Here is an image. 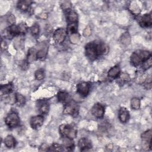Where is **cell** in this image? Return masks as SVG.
I'll return each mask as SVG.
<instances>
[{
	"mask_svg": "<svg viewBox=\"0 0 152 152\" xmlns=\"http://www.w3.org/2000/svg\"><path fill=\"white\" fill-rule=\"evenodd\" d=\"M90 86L87 82H81L77 84V91L82 97H86L90 92Z\"/></svg>",
	"mask_w": 152,
	"mask_h": 152,
	"instance_id": "obj_8",
	"label": "cell"
},
{
	"mask_svg": "<svg viewBox=\"0 0 152 152\" xmlns=\"http://www.w3.org/2000/svg\"><path fill=\"white\" fill-rule=\"evenodd\" d=\"M43 117L42 115H37L32 117L30 119V124L31 127L34 129H36L40 128L43 124Z\"/></svg>",
	"mask_w": 152,
	"mask_h": 152,
	"instance_id": "obj_11",
	"label": "cell"
},
{
	"mask_svg": "<svg viewBox=\"0 0 152 152\" xmlns=\"http://www.w3.org/2000/svg\"><path fill=\"white\" fill-rule=\"evenodd\" d=\"M138 75H136L135 77V80L137 83H144L146 80L147 79V75L144 73V72H138Z\"/></svg>",
	"mask_w": 152,
	"mask_h": 152,
	"instance_id": "obj_27",
	"label": "cell"
},
{
	"mask_svg": "<svg viewBox=\"0 0 152 152\" xmlns=\"http://www.w3.org/2000/svg\"><path fill=\"white\" fill-rule=\"evenodd\" d=\"M78 145L80 150L83 151L90 150L92 148V145L90 140L87 138H81L78 141Z\"/></svg>",
	"mask_w": 152,
	"mask_h": 152,
	"instance_id": "obj_12",
	"label": "cell"
},
{
	"mask_svg": "<svg viewBox=\"0 0 152 152\" xmlns=\"http://www.w3.org/2000/svg\"><path fill=\"white\" fill-rule=\"evenodd\" d=\"M4 144L8 148L14 147L16 144V141L12 135H8L4 139Z\"/></svg>",
	"mask_w": 152,
	"mask_h": 152,
	"instance_id": "obj_22",
	"label": "cell"
},
{
	"mask_svg": "<svg viewBox=\"0 0 152 152\" xmlns=\"http://www.w3.org/2000/svg\"><path fill=\"white\" fill-rule=\"evenodd\" d=\"M58 101L62 103H67L70 100V97L68 93L64 91H59L57 94Z\"/></svg>",
	"mask_w": 152,
	"mask_h": 152,
	"instance_id": "obj_20",
	"label": "cell"
},
{
	"mask_svg": "<svg viewBox=\"0 0 152 152\" xmlns=\"http://www.w3.org/2000/svg\"><path fill=\"white\" fill-rule=\"evenodd\" d=\"M26 103V99L25 97L21 94L17 93L16 94V102L15 103L18 106H23Z\"/></svg>",
	"mask_w": 152,
	"mask_h": 152,
	"instance_id": "obj_30",
	"label": "cell"
},
{
	"mask_svg": "<svg viewBox=\"0 0 152 152\" xmlns=\"http://www.w3.org/2000/svg\"><path fill=\"white\" fill-rule=\"evenodd\" d=\"M49 147L46 144H42L39 147L40 151H49Z\"/></svg>",
	"mask_w": 152,
	"mask_h": 152,
	"instance_id": "obj_40",
	"label": "cell"
},
{
	"mask_svg": "<svg viewBox=\"0 0 152 152\" xmlns=\"http://www.w3.org/2000/svg\"><path fill=\"white\" fill-rule=\"evenodd\" d=\"M63 145H64V147L66 148L67 150H72L74 147L72 139H71L67 137H64Z\"/></svg>",
	"mask_w": 152,
	"mask_h": 152,
	"instance_id": "obj_24",
	"label": "cell"
},
{
	"mask_svg": "<svg viewBox=\"0 0 152 152\" xmlns=\"http://www.w3.org/2000/svg\"><path fill=\"white\" fill-rule=\"evenodd\" d=\"M121 42L124 45H128L131 42V37L128 33H124L121 37Z\"/></svg>",
	"mask_w": 152,
	"mask_h": 152,
	"instance_id": "obj_28",
	"label": "cell"
},
{
	"mask_svg": "<svg viewBox=\"0 0 152 152\" xmlns=\"http://www.w3.org/2000/svg\"><path fill=\"white\" fill-rule=\"evenodd\" d=\"M20 34L18 25H10L4 31V36L7 39H12Z\"/></svg>",
	"mask_w": 152,
	"mask_h": 152,
	"instance_id": "obj_7",
	"label": "cell"
},
{
	"mask_svg": "<svg viewBox=\"0 0 152 152\" xmlns=\"http://www.w3.org/2000/svg\"><path fill=\"white\" fill-rule=\"evenodd\" d=\"M28 64H29L27 61H24L21 62V64L20 65V67H21L23 69H26L28 67Z\"/></svg>",
	"mask_w": 152,
	"mask_h": 152,
	"instance_id": "obj_41",
	"label": "cell"
},
{
	"mask_svg": "<svg viewBox=\"0 0 152 152\" xmlns=\"http://www.w3.org/2000/svg\"><path fill=\"white\" fill-rule=\"evenodd\" d=\"M30 32L31 34L34 36H37L39 35L40 32V27L39 25L37 23H35L30 27Z\"/></svg>",
	"mask_w": 152,
	"mask_h": 152,
	"instance_id": "obj_33",
	"label": "cell"
},
{
	"mask_svg": "<svg viewBox=\"0 0 152 152\" xmlns=\"http://www.w3.org/2000/svg\"><path fill=\"white\" fill-rule=\"evenodd\" d=\"M39 112L43 115H46L49 110V103L47 100H42L38 102L37 104Z\"/></svg>",
	"mask_w": 152,
	"mask_h": 152,
	"instance_id": "obj_13",
	"label": "cell"
},
{
	"mask_svg": "<svg viewBox=\"0 0 152 152\" xmlns=\"http://www.w3.org/2000/svg\"><path fill=\"white\" fill-rule=\"evenodd\" d=\"M5 122L10 128L16 127L20 122V119L18 114L15 112H10L6 116Z\"/></svg>",
	"mask_w": 152,
	"mask_h": 152,
	"instance_id": "obj_4",
	"label": "cell"
},
{
	"mask_svg": "<svg viewBox=\"0 0 152 152\" xmlns=\"http://www.w3.org/2000/svg\"><path fill=\"white\" fill-rule=\"evenodd\" d=\"M66 19L69 23H76L78 21V15L75 11L70 10L65 12Z\"/></svg>",
	"mask_w": 152,
	"mask_h": 152,
	"instance_id": "obj_14",
	"label": "cell"
},
{
	"mask_svg": "<svg viewBox=\"0 0 152 152\" xmlns=\"http://www.w3.org/2000/svg\"><path fill=\"white\" fill-rule=\"evenodd\" d=\"M61 7L65 12H66L71 10V3L69 1H62L61 4Z\"/></svg>",
	"mask_w": 152,
	"mask_h": 152,
	"instance_id": "obj_36",
	"label": "cell"
},
{
	"mask_svg": "<svg viewBox=\"0 0 152 152\" xmlns=\"http://www.w3.org/2000/svg\"><path fill=\"white\" fill-rule=\"evenodd\" d=\"M107 52V46L100 40L92 41L85 46V55L90 60H94Z\"/></svg>",
	"mask_w": 152,
	"mask_h": 152,
	"instance_id": "obj_1",
	"label": "cell"
},
{
	"mask_svg": "<svg viewBox=\"0 0 152 152\" xmlns=\"http://www.w3.org/2000/svg\"><path fill=\"white\" fill-rule=\"evenodd\" d=\"M64 147L60 145L59 144L53 143L50 147H49V151H64Z\"/></svg>",
	"mask_w": 152,
	"mask_h": 152,
	"instance_id": "obj_32",
	"label": "cell"
},
{
	"mask_svg": "<svg viewBox=\"0 0 152 152\" xmlns=\"http://www.w3.org/2000/svg\"><path fill=\"white\" fill-rule=\"evenodd\" d=\"M77 23H69L66 28L67 33H69L70 35L77 33Z\"/></svg>",
	"mask_w": 152,
	"mask_h": 152,
	"instance_id": "obj_26",
	"label": "cell"
},
{
	"mask_svg": "<svg viewBox=\"0 0 152 152\" xmlns=\"http://www.w3.org/2000/svg\"><path fill=\"white\" fill-rule=\"evenodd\" d=\"M151 130L148 129L144 132H143L141 135V138L142 141L144 142L145 145L151 149Z\"/></svg>",
	"mask_w": 152,
	"mask_h": 152,
	"instance_id": "obj_15",
	"label": "cell"
},
{
	"mask_svg": "<svg viewBox=\"0 0 152 152\" xmlns=\"http://www.w3.org/2000/svg\"><path fill=\"white\" fill-rule=\"evenodd\" d=\"M120 67L118 65H115L114 66H112L108 71L107 75L109 77L115 78L119 76L120 74Z\"/></svg>",
	"mask_w": 152,
	"mask_h": 152,
	"instance_id": "obj_21",
	"label": "cell"
},
{
	"mask_svg": "<svg viewBox=\"0 0 152 152\" xmlns=\"http://www.w3.org/2000/svg\"><path fill=\"white\" fill-rule=\"evenodd\" d=\"M80 39V34L77 33H74V34H72L70 35V37H69V40H70V42L73 43V44H75V43H77L79 40Z\"/></svg>",
	"mask_w": 152,
	"mask_h": 152,
	"instance_id": "obj_37",
	"label": "cell"
},
{
	"mask_svg": "<svg viewBox=\"0 0 152 152\" xmlns=\"http://www.w3.org/2000/svg\"><path fill=\"white\" fill-rule=\"evenodd\" d=\"M131 107L133 109L138 110L140 107V100L137 97H134L131 99Z\"/></svg>",
	"mask_w": 152,
	"mask_h": 152,
	"instance_id": "obj_31",
	"label": "cell"
},
{
	"mask_svg": "<svg viewBox=\"0 0 152 152\" xmlns=\"http://www.w3.org/2000/svg\"><path fill=\"white\" fill-rule=\"evenodd\" d=\"M7 21L8 23H10L11 25L14 24L15 22V16L13 14H10L8 15L7 18Z\"/></svg>",
	"mask_w": 152,
	"mask_h": 152,
	"instance_id": "obj_39",
	"label": "cell"
},
{
	"mask_svg": "<svg viewBox=\"0 0 152 152\" xmlns=\"http://www.w3.org/2000/svg\"><path fill=\"white\" fill-rule=\"evenodd\" d=\"M67 34L66 30L64 28H59L55 31L53 35L54 41L57 43H62L65 40Z\"/></svg>",
	"mask_w": 152,
	"mask_h": 152,
	"instance_id": "obj_6",
	"label": "cell"
},
{
	"mask_svg": "<svg viewBox=\"0 0 152 152\" xmlns=\"http://www.w3.org/2000/svg\"><path fill=\"white\" fill-rule=\"evenodd\" d=\"M59 130L63 137L74 139L77 136V129L72 124H62L59 126Z\"/></svg>",
	"mask_w": 152,
	"mask_h": 152,
	"instance_id": "obj_3",
	"label": "cell"
},
{
	"mask_svg": "<svg viewBox=\"0 0 152 152\" xmlns=\"http://www.w3.org/2000/svg\"><path fill=\"white\" fill-rule=\"evenodd\" d=\"M151 56V53L147 50H137L134 52L131 56V62L134 66L142 64L144 61Z\"/></svg>",
	"mask_w": 152,
	"mask_h": 152,
	"instance_id": "obj_2",
	"label": "cell"
},
{
	"mask_svg": "<svg viewBox=\"0 0 152 152\" xmlns=\"http://www.w3.org/2000/svg\"><path fill=\"white\" fill-rule=\"evenodd\" d=\"M39 17L41 18H43V19H46L47 17H48V15L46 13H42L39 15Z\"/></svg>",
	"mask_w": 152,
	"mask_h": 152,
	"instance_id": "obj_42",
	"label": "cell"
},
{
	"mask_svg": "<svg viewBox=\"0 0 152 152\" xmlns=\"http://www.w3.org/2000/svg\"><path fill=\"white\" fill-rule=\"evenodd\" d=\"M118 117L121 122L122 123L126 122L129 118V114L128 110L124 107H121L119 110Z\"/></svg>",
	"mask_w": 152,
	"mask_h": 152,
	"instance_id": "obj_17",
	"label": "cell"
},
{
	"mask_svg": "<svg viewBox=\"0 0 152 152\" xmlns=\"http://www.w3.org/2000/svg\"><path fill=\"white\" fill-rule=\"evenodd\" d=\"M31 3L32 2L30 1L22 0L18 1L17 6L18 9H19L20 11L23 12H27L30 10Z\"/></svg>",
	"mask_w": 152,
	"mask_h": 152,
	"instance_id": "obj_16",
	"label": "cell"
},
{
	"mask_svg": "<svg viewBox=\"0 0 152 152\" xmlns=\"http://www.w3.org/2000/svg\"><path fill=\"white\" fill-rule=\"evenodd\" d=\"M137 21L139 24L142 27H148L151 26L152 19L150 14H145L142 16L138 17Z\"/></svg>",
	"mask_w": 152,
	"mask_h": 152,
	"instance_id": "obj_9",
	"label": "cell"
},
{
	"mask_svg": "<svg viewBox=\"0 0 152 152\" xmlns=\"http://www.w3.org/2000/svg\"><path fill=\"white\" fill-rule=\"evenodd\" d=\"M91 113L97 118H102L104 114V107L100 103H96L91 108Z\"/></svg>",
	"mask_w": 152,
	"mask_h": 152,
	"instance_id": "obj_10",
	"label": "cell"
},
{
	"mask_svg": "<svg viewBox=\"0 0 152 152\" xmlns=\"http://www.w3.org/2000/svg\"><path fill=\"white\" fill-rule=\"evenodd\" d=\"M37 51L36 50V49L35 48H31L29 49V50H28V53H27V61L28 63L34 62L37 59Z\"/></svg>",
	"mask_w": 152,
	"mask_h": 152,
	"instance_id": "obj_18",
	"label": "cell"
},
{
	"mask_svg": "<svg viewBox=\"0 0 152 152\" xmlns=\"http://www.w3.org/2000/svg\"><path fill=\"white\" fill-rule=\"evenodd\" d=\"M12 88H13V86L11 83H8L4 85H2L0 88L1 96H6L11 93L12 91Z\"/></svg>",
	"mask_w": 152,
	"mask_h": 152,
	"instance_id": "obj_19",
	"label": "cell"
},
{
	"mask_svg": "<svg viewBox=\"0 0 152 152\" xmlns=\"http://www.w3.org/2000/svg\"><path fill=\"white\" fill-rule=\"evenodd\" d=\"M34 75H35L36 80H39V81L42 80L45 78V71L43 69H39L36 71Z\"/></svg>",
	"mask_w": 152,
	"mask_h": 152,
	"instance_id": "obj_34",
	"label": "cell"
},
{
	"mask_svg": "<svg viewBox=\"0 0 152 152\" xmlns=\"http://www.w3.org/2000/svg\"><path fill=\"white\" fill-rule=\"evenodd\" d=\"M130 77L129 75L126 73H122L121 74H119L118 76V83L121 84H124L125 83L129 81Z\"/></svg>",
	"mask_w": 152,
	"mask_h": 152,
	"instance_id": "obj_25",
	"label": "cell"
},
{
	"mask_svg": "<svg viewBox=\"0 0 152 152\" xmlns=\"http://www.w3.org/2000/svg\"><path fill=\"white\" fill-rule=\"evenodd\" d=\"M141 65H142V68L144 70H147L148 68H150L152 65L151 56L150 57H149L147 59H146L145 61H144Z\"/></svg>",
	"mask_w": 152,
	"mask_h": 152,
	"instance_id": "obj_35",
	"label": "cell"
},
{
	"mask_svg": "<svg viewBox=\"0 0 152 152\" xmlns=\"http://www.w3.org/2000/svg\"><path fill=\"white\" fill-rule=\"evenodd\" d=\"M47 51H48L47 46H45L43 48L39 49L37 53V59H43L44 58H45L47 55Z\"/></svg>",
	"mask_w": 152,
	"mask_h": 152,
	"instance_id": "obj_29",
	"label": "cell"
},
{
	"mask_svg": "<svg viewBox=\"0 0 152 152\" xmlns=\"http://www.w3.org/2000/svg\"><path fill=\"white\" fill-rule=\"evenodd\" d=\"M91 34V29L90 26H87L83 31V36L84 37H88Z\"/></svg>",
	"mask_w": 152,
	"mask_h": 152,
	"instance_id": "obj_38",
	"label": "cell"
},
{
	"mask_svg": "<svg viewBox=\"0 0 152 152\" xmlns=\"http://www.w3.org/2000/svg\"><path fill=\"white\" fill-rule=\"evenodd\" d=\"M128 8L131 13L134 15H138L141 12L140 7L135 2H131V4L129 5Z\"/></svg>",
	"mask_w": 152,
	"mask_h": 152,
	"instance_id": "obj_23",
	"label": "cell"
},
{
	"mask_svg": "<svg viewBox=\"0 0 152 152\" xmlns=\"http://www.w3.org/2000/svg\"><path fill=\"white\" fill-rule=\"evenodd\" d=\"M78 113V106L77 103L74 100H70L67 102L64 107L63 113L64 115H69L72 116L77 115Z\"/></svg>",
	"mask_w": 152,
	"mask_h": 152,
	"instance_id": "obj_5",
	"label": "cell"
}]
</instances>
